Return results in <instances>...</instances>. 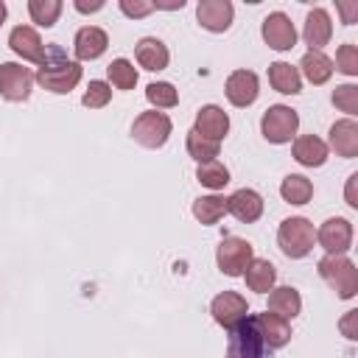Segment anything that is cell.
Wrapping results in <instances>:
<instances>
[{
  "instance_id": "1",
  "label": "cell",
  "mask_w": 358,
  "mask_h": 358,
  "mask_svg": "<svg viewBox=\"0 0 358 358\" xmlns=\"http://www.w3.org/2000/svg\"><path fill=\"white\" fill-rule=\"evenodd\" d=\"M81 64L67 59L64 50L59 45H50L48 53H45V62L39 64L34 81H39L42 90L53 92V95H67L76 90V84L81 81Z\"/></svg>"
},
{
  "instance_id": "2",
  "label": "cell",
  "mask_w": 358,
  "mask_h": 358,
  "mask_svg": "<svg viewBox=\"0 0 358 358\" xmlns=\"http://www.w3.org/2000/svg\"><path fill=\"white\" fill-rule=\"evenodd\" d=\"M319 277L336 291L338 299H352L358 294V268L344 255H324L319 263Z\"/></svg>"
},
{
  "instance_id": "3",
  "label": "cell",
  "mask_w": 358,
  "mask_h": 358,
  "mask_svg": "<svg viewBox=\"0 0 358 358\" xmlns=\"http://www.w3.org/2000/svg\"><path fill=\"white\" fill-rule=\"evenodd\" d=\"M277 243L282 249L285 257L291 260H299V257H308L313 252V243H316V229L308 218L302 215H291L280 224L277 229Z\"/></svg>"
},
{
  "instance_id": "4",
  "label": "cell",
  "mask_w": 358,
  "mask_h": 358,
  "mask_svg": "<svg viewBox=\"0 0 358 358\" xmlns=\"http://www.w3.org/2000/svg\"><path fill=\"white\" fill-rule=\"evenodd\" d=\"M296 129H299V115H296V109H291V106H285V103L268 106V109L263 112V117H260V131H263V137H266L268 143H274V145L291 143L294 134H296Z\"/></svg>"
},
{
  "instance_id": "5",
  "label": "cell",
  "mask_w": 358,
  "mask_h": 358,
  "mask_svg": "<svg viewBox=\"0 0 358 358\" xmlns=\"http://www.w3.org/2000/svg\"><path fill=\"white\" fill-rule=\"evenodd\" d=\"M171 129H173L171 117H168L165 112L151 109V112H140V115L134 117V123H131V137H134V143H140L143 148H162V145L168 143V137H171Z\"/></svg>"
},
{
  "instance_id": "6",
  "label": "cell",
  "mask_w": 358,
  "mask_h": 358,
  "mask_svg": "<svg viewBox=\"0 0 358 358\" xmlns=\"http://www.w3.org/2000/svg\"><path fill=\"white\" fill-rule=\"evenodd\" d=\"M252 260H255L252 243L243 241V238H235V235L224 238V241L218 243V249H215L218 271L227 274V277H243V271H246V266H249Z\"/></svg>"
},
{
  "instance_id": "7",
  "label": "cell",
  "mask_w": 358,
  "mask_h": 358,
  "mask_svg": "<svg viewBox=\"0 0 358 358\" xmlns=\"http://www.w3.org/2000/svg\"><path fill=\"white\" fill-rule=\"evenodd\" d=\"M227 358H266V344H263L252 316H246L238 327L229 330Z\"/></svg>"
},
{
  "instance_id": "8",
  "label": "cell",
  "mask_w": 358,
  "mask_h": 358,
  "mask_svg": "<svg viewBox=\"0 0 358 358\" xmlns=\"http://www.w3.org/2000/svg\"><path fill=\"white\" fill-rule=\"evenodd\" d=\"M34 90V73L17 62H3L0 64V95L11 103H22L31 98Z\"/></svg>"
},
{
  "instance_id": "9",
  "label": "cell",
  "mask_w": 358,
  "mask_h": 358,
  "mask_svg": "<svg viewBox=\"0 0 358 358\" xmlns=\"http://www.w3.org/2000/svg\"><path fill=\"white\" fill-rule=\"evenodd\" d=\"M210 313H213V319L229 333L232 327H238V324L249 316V302H246V296L238 294V291H221V294L210 302Z\"/></svg>"
},
{
  "instance_id": "10",
  "label": "cell",
  "mask_w": 358,
  "mask_h": 358,
  "mask_svg": "<svg viewBox=\"0 0 358 358\" xmlns=\"http://www.w3.org/2000/svg\"><path fill=\"white\" fill-rule=\"evenodd\" d=\"M260 34H263V42L271 48V50H291L296 45V28L291 22L288 14L282 11H271L263 25H260Z\"/></svg>"
},
{
  "instance_id": "11",
  "label": "cell",
  "mask_w": 358,
  "mask_h": 358,
  "mask_svg": "<svg viewBox=\"0 0 358 358\" xmlns=\"http://www.w3.org/2000/svg\"><path fill=\"white\" fill-rule=\"evenodd\" d=\"M316 243L327 252V255H344L352 246V224L341 215L327 218L319 229H316Z\"/></svg>"
},
{
  "instance_id": "12",
  "label": "cell",
  "mask_w": 358,
  "mask_h": 358,
  "mask_svg": "<svg viewBox=\"0 0 358 358\" xmlns=\"http://www.w3.org/2000/svg\"><path fill=\"white\" fill-rule=\"evenodd\" d=\"M224 92H227V101L232 106L243 109V106H252L257 101L260 81H257V76L252 70H235V73H229V78L224 84Z\"/></svg>"
},
{
  "instance_id": "13",
  "label": "cell",
  "mask_w": 358,
  "mask_h": 358,
  "mask_svg": "<svg viewBox=\"0 0 358 358\" xmlns=\"http://www.w3.org/2000/svg\"><path fill=\"white\" fill-rule=\"evenodd\" d=\"M232 17H235V8L229 0H201L196 6V20L204 31L210 34H224L229 31L232 25Z\"/></svg>"
},
{
  "instance_id": "14",
  "label": "cell",
  "mask_w": 358,
  "mask_h": 358,
  "mask_svg": "<svg viewBox=\"0 0 358 358\" xmlns=\"http://www.w3.org/2000/svg\"><path fill=\"white\" fill-rule=\"evenodd\" d=\"M8 48H11L17 56H22L25 62H34V64H42V62H45V53H48L42 36H39L36 28H31V25H17V28L8 34Z\"/></svg>"
},
{
  "instance_id": "15",
  "label": "cell",
  "mask_w": 358,
  "mask_h": 358,
  "mask_svg": "<svg viewBox=\"0 0 358 358\" xmlns=\"http://www.w3.org/2000/svg\"><path fill=\"white\" fill-rule=\"evenodd\" d=\"M109 48V36L103 28L98 25H84L76 31V39H73V53L78 62H95L106 53Z\"/></svg>"
},
{
  "instance_id": "16",
  "label": "cell",
  "mask_w": 358,
  "mask_h": 358,
  "mask_svg": "<svg viewBox=\"0 0 358 358\" xmlns=\"http://www.w3.org/2000/svg\"><path fill=\"white\" fill-rule=\"evenodd\" d=\"M252 319H255V327H257V333H260V338H263V344L268 350H280V347H285L291 341V324H288V319H282V316H277L271 310L257 313Z\"/></svg>"
},
{
  "instance_id": "17",
  "label": "cell",
  "mask_w": 358,
  "mask_h": 358,
  "mask_svg": "<svg viewBox=\"0 0 358 358\" xmlns=\"http://www.w3.org/2000/svg\"><path fill=\"white\" fill-rule=\"evenodd\" d=\"M227 213H232L241 224H255L263 215V196L252 187H241L227 196Z\"/></svg>"
},
{
  "instance_id": "18",
  "label": "cell",
  "mask_w": 358,
  "mask_h": 358,
  "mask_svg": "<svg viewBox=\"0 0 358 358\" xmlns=\"http://www.w3.org/2000/svg\"><path fill=\"white\" fill-rule=\"evenodd\" d=\"M333 36V22L330 14L324 8H310L305 17V28H302V39L310 50H322Z\"/></svg>"
},
{
  "instance_id": "19",
  "label": "cell",
  "mask_w": 358,
  "mask_h": 358,
  "mask_svg": "<svg viewBox=\"0 0 358 358\" xmlns=\"http://www.w3.org/2000/svg\"><path fill=\"white\" fill-rule=\"evenodd\" d=\"M134 56H137V64L143 70H151V73H159L168 67L171 62V53H168V45L157 36H143L137 45H134Z\"/></svg>"
},
{
  "instance_id": "20",
  "label": "cell",
  "mask_w": 358,
  "mask_h": 358,
  "mask_svg": "<svg viewBox=\"0 0 358 358\" xmlns=\"http://www.w3.org/2000/svg\"><path fill=\"white\" fill-rule=\"evenodd\" d=\"M193 129H196L199 134H204V137L221 143V140L227 137V131H229V115H227L221 106L207 103V106H201V109L196 112V126H193Z\"/></svg>"
},
{
  "instance_id": "21",
  "label": "cell",
  "mask_w": 358,
  "mask_h": 358,
  "mask_svg": "<svg viewBox=\"0 0 358 358\" xmlns=\"http://www.w3.org/2000/svg\"><path fill=\"white\" fill-rule=\"evenodd\" d=\"M291 151H294V159L299 165H305V168H322L327 162V154H330L327 143L322 137H316V134H299L294 140Z\"/></svg>"
},
{
  "instance_id": "22",
  "label": "cell",
  "mask_w": 358,
  "mask_h": 358,
  "mask_svg": "<svg viewBox=\"0 0 358 358\" xmlns=\"http://www.w3.org/2000/svg\"><path fill=\"white\" fill-rule=\"evenodd\" d=\"M338 157L344 159H352L358 157V123L352 117H344V120H336L330 126V145Z\"/></svg>"
},
{
  "instance_id": "23",
  "label": "cell",
  "mask_w": 358,
  "mask_h": 358,
  "mask_svg": "<svg viewBox=\"0 0 358 358\" xmlns=\"http://www.w3.org/2000/svg\"><path fill=\"white\" fill-rule=\"evenodd\" d=\"M243 280H246V288L255 291V294H268L277 282V268L271 260H263V257H255L246 271H243Z\"/></svg>"
},
{
  "instance_id": "24",
  "label": "cell",
  "mask_w": 358,
  "mask_h": 358,
  "mask_svg": "<svg viewBox=\"0 0 358 358\" xmlns=\"http://www.w3.org/2000/svg\"><path fill=\"white\" fill-rule=\"evenodd\" d=\"M266 310H271L282 319H294L302 310V296L294 285H277L268 291V308Z\"/></svg>"
},
{
  "instance_id": "25",
  "label": "cell",
  "mask_w": 358,
  "mask_h": 358,
  "mask_svg": "<svg viewBox=\"0 0 358 358\" xmlns=\"http://www.w3.org/2000/svg\"><path fill=\"white\" fill-rule=\"evenodd\" d=\"M268 84H271L277 92H282V95H296V92H302V76H299V70H296L294 64H288V62H274V64H268Z\"/></svg>"
},
{
  "instance_id": "26",
  "label": "cell",
  "mask_w": 358,
  "mask_h": 358,
  "mask_svg": "<svg viewBox=\"0 0 358 358\" xmlns=\"http://www.w3.org/2000/svg\"><path fill=\"white\" fill-rule=\"evenodd\" d=\"M299 67H302V76H305L313 87L327 84V81H330V76H333V59H330V56H324L322 50H308V53L302 56Z\"/></svg>"
},
{
  "instance_id": "27",
  "label": "cell",
  "mask_w": 358,
  "mask_h": 358,
  "mask_svg": "<svg viewBox=\"0 0 358 358\" xmlns=\"http://www.w3.org/2000/svg\"><path fill=\"white\" fill-rule=\"evenodd\" d=\"M193 215H196V221L204 224V227L218 224V221L227 215V196H218V193L199 196V199L193 201Z\"/></svg>"
},
{
  "instance_id": "28",
  "label": "cell",
  "mask_w": 358,
  "mask_h": 358,
  "mask_svg": "<svg viewBox=\"0 0 358 358\" xmlns=\"http://www.w3.org/2000/svg\"><path fill=\"white\" fill-rule=\"evenodd\" d=\"M280 196L288 204H296V207L299 204H308L310 196H313V182L308 176H302V173H288L282 179V185H280Z\"/></svg>"
},
{
  "instance_id": "29",
  "label": "cell",
  "mask_w": 358,
  "mask_h": 358,
  "mask_svg": "<svg viewBox=\"0 0 358 358\" xmlns=\"http://www.w3.org/2000/svg\"><path fill=\"white\" fill-rule=\"evenodd\" d=\"M196 179L210 187V190H221L229 185V168L221 162V159H207V162H199L196 168Z\"/></svg>"
},
{
  "instance_id": "30",
  "label": "cell",
  "mask_w": 358,
  "mask_h": 358,
  "mask_svg": "<svg viewBox=\"0 0 358 358\" xmlns=\"http://www.w3.org/2000/svg\"><path fill=\"white\" fill-rule=\"evenodd\" d=\"M62 0H28V14L39 28H50L56 25L59 14H62Z\"/></svg>"
},
{
  "instance_id": "31",
  "label": "cell",
  "mask_w": 358,
  "mask_h": 358,
  "mask_svg": "<svg viewBox=\"0 0 358 358\" xmlns=\"http://www.w3.org/2000/svg\"><path fill=\"white\" fill-rule=\"evenodd\" d=\"M185 145H187V154H190L196 162H207V159H215V157H218V148H221V143H215V140H210V137L199 134L196 129H190V131H187V140H185Z\"/></svg>"
},
{
  "instance_id": "32",
  "label": "cell",
  "mask_w": 358,
  "mask_h": 358,
  "mask_svg": "<svg viewBox=\"0 0 358 358\" xmlns=\"http://www.w3.org/2000/svg\"><path fill=\"white\" fill-rule=\"evenodd\" d=\"M106 76H109L112 87H117V90H134V84H137V67L129 59H112L106 67Z\"/></svg>"
},
{
  "instance_id": "33",
  "label": "cell",
  "mask_w": 358,
  "mask_h": 358,
  "mask_svg": "<svg viewBox=\"0 0 358 358\" xmlns=\"http://www.w3.org/2000/svg\"><path fill=\"white\" fill-rule=\"evenodd\" d=\"M145 98H148V103L154 109H171V106L179 103V92H176V87L171 81H154V84H148L145 87Z\"/></svg>"
},
{
  "instance_id": "34",
  "label": "cell",
  "mask_w": 358,
  "mask_h": 358,
  "mask_svg": "<svg viewBox=\"0 0 358 358\" xmlns=\"http://www.w3.org/2000/svg\"><path fill=\"white\" fill-rule=\"evenodd\" d=\"M330 101H333L336 109L347 112V117L358 115V87H355V84H341V87H336L333 95H330Z\"/></svg>"
},
{
  "instance_id": "35",
  "label": "cell",
  "mask_w": 358,
  "mask_h": 358,
  "mask_svg": "<svg viewBox=\"0 0 358 358\" xmlns=\"http://www.w3.org/2000/svg\"><path fill=\"white\" fill-rule=\"evenodd\" d=\"M109 101H112V87L106 81H90V87H87V92L81 98V103L87 109H103Z\"/></svg>"
},
{
  "instance_id": "36",
  "label": "cell",
  "mask_w": 358,
  "mask_h": 358,
  "mask_svg": "<svg viewBox=\"0 0 358 358\" xmlns=\"http://www.w3.org/2000/svg\"><path fill=\"white\" fill-rule=\"evenodd\" d=\"M333 70H341L344 76H358V48L352 42H347V45H341L336 50Z\"/></svg>"
},
{
  "instance_id": "37",
  "label": "cell",
  "mask_w": 358,
  "mask_h": 358,
  "mask_svg": "<svg viewBox=\"0 0 358 358\" xmlns=\"http://www.w3.org/2000/svg\"><path fill=\"white\" fill-rule=\"evenodd\" d=\"M120 11L126 14V17H131V20H137V17H145V14H151L154 11V3H145V0H120Z\"/></svg>"
},
{
  "instance_id": "38",
  "label": "cell",
  "mask_w": 358,
  "mask_h": 358,
  "mask_svg": "<svg viewBox=\"0 0 358 358\" xmlns=\"http://www.w3.org/2000/svg\"><path fill=\"white\" fill-rule=\"evenodd\" d=\"M355 185H358V173H350L347 179V187H344V196H347V204L352 210H358V196H355Z\"/></svg>"
},
{
  "instance_id": "39",
  "label": "cell",
  "mask_w": 358,
  "mask_h": 358,
  "mask_svg": "<svg viewBox=\"0 0 358 358\" xmlns=\"http://www.w3.org/2000/svg\"><path fill=\"white\" fill-rule=\"evenodd\" d=\"M355 319H358V310H347V316L341 319V330H344L347 338H358V333H355Z\"/></svg>"
},
{
  "instance_id": "40",
  "label": "cell",
  "mask_w": 358,
  "mask_h": 358,
  "mask_svg": "<svg viewBox=\"0 0 358 358\" xmlns=\"http://www.w3.org/2000/svg\"><path fill=\"white\" fill-rule=\"evenodd\" d=\"M336 8L344 14V25H352V22H355V14H358V3H338Z\"/></svg>"
},
{
  "instance_id": "41",
  "label": "cell",
  "mask_w": 358,
  "mask_h": 358,
  "mask_svg": "<svg viewBox=\"0 0 358 358\" xmlns=\"http://www.w3.org/2000/svg\"><path fill=\"white\" fill-rule=\"evenodd\" d=\"M101 8H103V0H92V3L76 0V11H81V14H95V11H101Z\"/></svg>"
},
{
  "instance_id": "42",
  "label": "cell",
  "mask_w": 358,
  "mask_h": 358,
  "mask_svg": "<svg viewBox=\"0 0 358 358\" xmlns=\"http://www.w3.org/2000/svg\"><path fill=\"white\" fill-rule=\"evenodd\" d=\"M6 14H8V11H6V3H3V0H0V25H3V22H6Z\"/></svg>"
}]
</instances>
